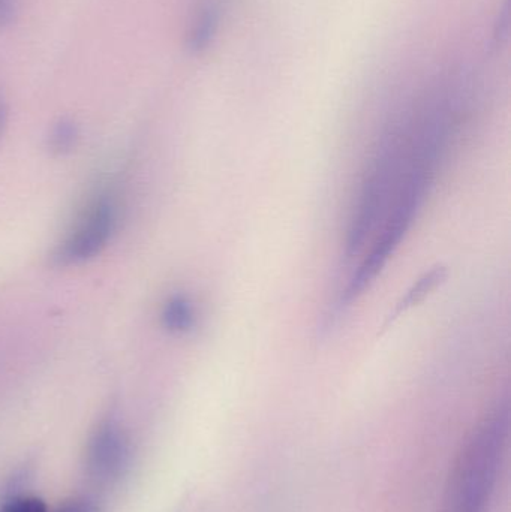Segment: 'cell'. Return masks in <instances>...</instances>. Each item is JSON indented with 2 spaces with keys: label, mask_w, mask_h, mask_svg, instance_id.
<instances>
[{
  "label": "cell",
  "mask_w": 511,
  "mask_h": 512,
  "mask_svg": "<svg viewBox=\"0 0 511 512\" xmlns=\"http://www.w3.org/2000/svg\"><path fill=\"white\" fill-rule=\"evenodd\" d=\"M509 426V406L501 405L474 427L453 460L440 512H488L506 453Z\"/></svg>",
  "instance_id": "1"
},
{
  "label": "cell",
  "mask_w": 511,
  "mask_h": 512,
  "mask_svg": "<svg viewBox=\"0 0 511 512\" xmlns=\"http://www.w3.org/2000/svg\"><path fill=\"white\" fill-rule=\"evenodd\" d=\"M116 204L111 198H96L75 222L68 236L60 242L53 254L56 265L80 264L93 258L107 246L116 228Z\"/></svg>",
  "instance_id": "2"
},
{
  "label": "cell",
  "mask_w": 511,
  "mask_h": 512,
  "mask_svg": "<svg viewBox=\"0 0 511 512\" xmlns=\"http://www.w3.org/2000/svg\"><path fill=\"white\" fill-rule=\"evenodd\" d=\"M131 456V441L125 430L116 421H104L93 433L87 447V472L98 483H113L123 477Z\"/></svg>",
  "instance_id": "3"
},
{
  "label": "cell",
  "mask_w": 511,
  "mask_h": 512,
  "mask_svg": "<svg viewBox=\"0 0 511 512\" xmlns=\"http://www.w3.org/2000/svg\"><path fill=\"white\" fill-rule=\"evenodd\" d=\"M219 24H221V8L218 3L215 0L201 3L186 32L185 44L189 53L194 56L206 53L218 35Z\"/></svg>",
  "instance_id": "4"
},
{
  "label": "cell",
  "mask_w": 511,
  "mask_h": 512,
  "mask_svg": "<svg viewBox=\"0 0 511 512\" xmlns=\"http://www.w3.org/2000/svg\"><path fill=\"white\" fill-rule=\"evenodd\" d=\"M162 322L174 333H186L195 324L194 304L183 295H174L165 303Z\"/></svg>",
  "instance_id": "5"
},
{
  "label": "cell",
  "mask_w": 511,
  "mask_h": 512,
  "mask_svg": "<svg viewBox=\"0 0 511 512\" xmlns=\"http://www.w3.org/2000/svg\"><path fill=\"white\" fill-rule=\"evenodd\" d=\"M446 277V268L437 267L434 270L426 273L413 288L408 291V294L399 301L398 306H396L395 312H393V316H390L389 321L392 319L398 318V315H401L405 310L410 309V307L416 306L417 303L423 301V298L432 291V289L437 288L438 283L441 280H444Z\"/></svg>",
  "instance_id": "6"
},
{
  "label": "cell",
  "mask_w": 511,
  "mask_h": 512,
  "mask_svg": "<svg viewBox=\"0 0 511 512\" xmlns=\"http://www.w3.org/2000/svg\"><path fill=\"white\" fill-rule=\"evenodd\" d=\"M78 138V126L75 125L74 120L60 119L59 122L51 129L50 134V149L54 153L69 152L75 146V141Z\"/></svg>",
  "instance_id": "7"
},
{
  "label": "cell",
  "mask_w": 511,
  "mask_h": 512,
  "mask_svg": "<svg viewBox=\"0 0 511 512\" xmlns=\"http://www.w3.org/2000/svg\"><path fill=\"white\" fill-rule=\"evenodd\" d=\"M0 512H50L42 499L36 496H15L0 508Z\"/></svg>",
  "instance_id": "8"
},
{
  "label": "cell",
  "mask_w": 511,
  "mask_h": 512,
  "mask_svg": "<svg viewBox=\"0 0 511 512\" xmlns=\"http://www.w3.org/2000/svg\"><path fill=\"white\" fill-rule=\"evenodd\" d=\"M510 32V0H504L498 12L497 21L494 26V44L497 47L506 44Z\"/></svg>",
  "instance_id": "9"
},
{
  "label": "cell",
  "mask_w": 511,
  "mask_h": 512,
  "mask_svg": "<svg viewBox=\"0 0 511 512\" xmlns=\"http://www.w3.org/2000/svg\"><path fill=\"white\" fill-rule=\"evenodd\" d=\"M18 0H0V30L9 29L17 20Z\"/></svg>",
  "instance_id": "10"
},
{
  "label": "cell",
  "mask_w": 511,
  "mask_h": 512,
  "mask_svg": "<svg viewBox=\"0 0 511 512\" xmlns=\"http://www.w3.org/2000/svg\"><path fill=\"white\" fill-rule=\"evenodd\" d=\"M54 512H99L95 502L89 498H75L65 502Z\"/></svg>",
  "instance_id": "11"
},
{
  "label": "cell",
  "mask_w": 511,
  "mask_h": 512,
  "mask_svg": "<svg viewBox=\"0 0 511 512\" xmlns=\"http://www.w3.org/2000/svg\"><path fill=\"white\" fill-rule=\"evenodd\" d=\"M6 122H8V105H6V102L3 101L2 96H0V137H2Z\"/></svg>",
  "instance_id": "12"
}]
</instances>
